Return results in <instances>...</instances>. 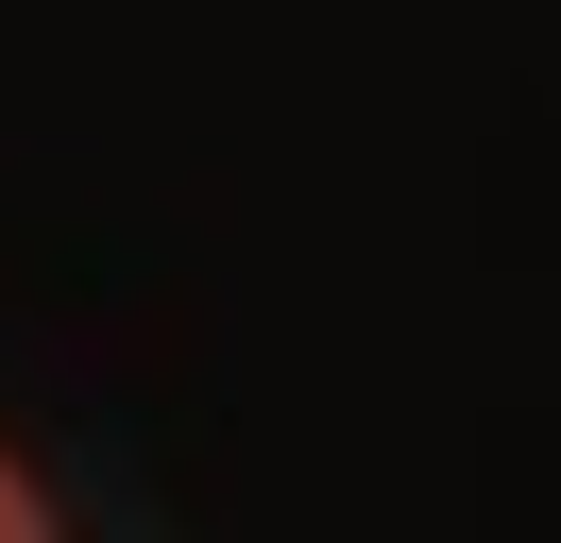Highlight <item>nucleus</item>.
<instances>
[{
	"label": "nucleus",
	"mask_w": 561,
	"mask_h": 543,
	"mask_svg": "<svg viewBox=\"0 0 561 543\" xmlns=\"http://www.w3.org/2000/svg\"><path fill=\"white\" fill-rule=\"evenodd\" d=\"M0 543H69V527H51V493H35L18 459H0Z\"/></svg>",
	"instance_id": "f257e3e1"
}]
</instances>
